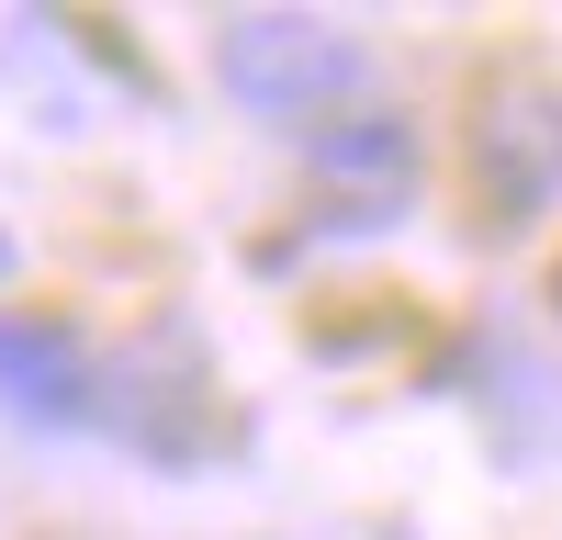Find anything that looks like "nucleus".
Here are the masks:
<instances>
[{
    "label": "nucleus",
    "mask_w": 562,
    "mask_h": 540,
    "mask_svg": "<svg viewBox=\"0 0 562 540\" xmlns=\"http://www.w3.org/2000/svg\"><path fill=\"white\" fill-rule=\"evenodd\" d=\"M360 79V45L338 23H304V12H259V23H225V90L259 113H315Z\"/></svg>",
    "instance_id": "nucleus-1"
},
{
    "label": "nucleus",
    "mask_w": 562,
    "mask_h": 540,
    "mask_svg": "<svg viewBox=\"0 0 562 540\" xmlns=\"http://www.w3.org/2000/svg\"><path fill=\"white\" fill-rule=\"evenodd\" d=\"M473 169H484L495 214H540L562 192V102L551 90H495L473 124Z\"/></svg>",
    "instance_id": "nucleus-2"
},
{
    "label": "nucleus",
    "mask_w": 562,
    "mask_h": 540,
    "mask_svg": "<svg viewBox=\"0 0 562 540\" xmlns=\"http://www.w3.org/2000/svg\"><path fill=\"white\" fill-rule=\"evenodd\" d=\"M0 405L12 417H90V360L68 349V327L45 315H0Z\"/></svg>",
    "instance_id": "nucleus-3"
},
{
    "label": "nucleus",
    "mask_w": 562,
    "mask_h": 540,
    "mask_svg": "<svg viewBox=\"0 0 562 540\" xmlns=\"http://www.w3.org/2000/svg\"><path fill=\"white\" fill-rule=\"evenodd\" d=\"M315 158L326 169H360V180H394L405 169V135L394 124H338V135H315Z\"/></svg>",
    "instance_id": "nucleus-4"
},
{
    "label": "nucleus",
    "mask_w": 562,
    "mask_h": 540,
    "mask_svg": "<svg viewBox=\"0 0 562 540\" xmlns=\"http://www.w3.org/2000/svg\"><path fill=\"white\" fill-rule=\"evenodd\" d=\"M0 270H12V237H0Z\"/></svg>",
    "instance_id": "nucleus-5"
}]
</instances>
